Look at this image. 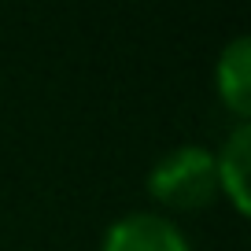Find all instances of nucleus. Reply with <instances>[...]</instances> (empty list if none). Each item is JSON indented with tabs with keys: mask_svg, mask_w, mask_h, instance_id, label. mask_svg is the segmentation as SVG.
<instances>
[{
	"mask_svg": "<svg viewBox=\"0 0 251 251\" xmlns=\"http://www.w3.org/2000/svg\"><path fill=\"white\" fill-rule=\"evenodd\" d=\"M148 192L166 207L177 211H200L218 192V170L214 155L200 144H181L163 155L148 174Z\"/></svg>",
	"mask_w": 251,
	"mask_h": 251,
	"instance_id": "obj_1",
	"label": "nucleus"
},
{
	"mask_svg": "<svg viewBox=\"0 0 251 251\" xmlns=\"http://www.w3.org/2000/svg\"><path fill=\"white\" fill-rule=\"evenodd\" d=\"M100 251H188L181 229L163 214H126L107 229Z\"/></svg>",
	"mask_w": 251,
	"mask_h": 251,
	"instance_id": "obj_2",
	"label": "nucleus"
},
{
	"mask_svg": "<svg viewBox=\"0 0 251 251\" xmlns=\"http://www.w3.org/2000/svg\"><path fill=\"white\" fill-rule=\"evenodd\" d=\"M214 85L218 96L233 115L248 118L251 111V41L248 37H233L218 55L214 67Z\"/></svg>",
	"mask_w": 251,
	"mask_h": 251,
	"instance_id": "obj_3",
	"label": "nucleus"
},
{
	"mask_svg": "<svg viewBox=\"0 0 251 251\" xmlns=\"http://www.w3.org/2000/svg\"><path fill=\"white\" fill-rule=\"evenodd\" d=\"M248 155H251V129L248 122H240L233 129V137L226 141L222 155H214V170H218V188L233 200L236 214H248Z\"/></svg>",
	"mask_w": 251,
	"mask_h": 251,
	"instance_id": "obj_4",
	"label": "nucleus"
}]
</instances>
